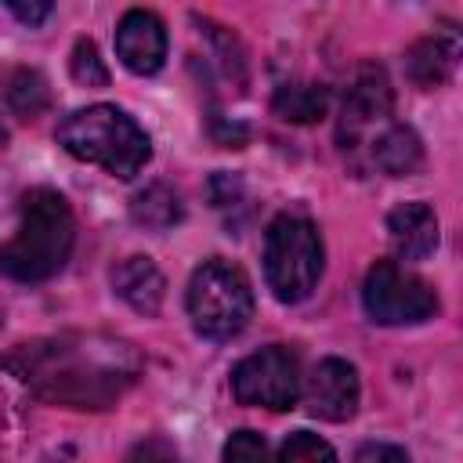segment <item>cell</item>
I'll return each instance as SVG.
<instances>
[{"label":"cell","mask_w":463,"mask_h":463,"mask_svg":"<svg viewBox=\"0 0 463 463\" xmlns=\"http://www.w3.org/2000/svg\"><path fill=\"white\" fill-rule=\"evenodd\" d=\"M242 195V181L235 177V174H213L210 177V199H213V206H235V199Z\"/></svg>","instance_id":"44dd1931"},{"label":"cell","mask_w":463,"mask_h":463,"mask_svg":"<svg viewBox=\"0 0 463 463\" xmlns=\"http://www.w3.org/2000/svg\"><path fill=\"white\" fill-rule=\"evenodd\" d=\"M130 213H134V221H137L141 228L166 232V228H174V224L184 217V206H181V195H177L170 184L156 181V184H148L145 192L134 195Z\"/></svg>","instance_id":"2e32d148"},{"label":"cell","mask_w":463,"mask_h":463,"mask_svg":"<svg viewBox=\"0 0 463 463\" xmlns=\"http://www.w3.org/2000/svg\"><path fill=\"white\" fill-rule=\"evenodd\" d=\"M0 141H4V130H0Z\"/></svg>","instance_id":"cb8c5ba5"},{"label":"cell","mask_w":463,"mask_h":463,"mask_svg":"<svg viewBox=\"0 0 463 463\" xmlns=\"http://www.w3.org/2000/svg\"><path fill=\"white\" fill-rule=\"evenodd\" d=\"M4 4L22 25H40L54 7V0H4Z\"/></svg>","instance_id":"7402d4cb"},{"label":"cell","mask_w":463,"mask_h":463,"mask_svg":"<svg viewBox=\"0 0 463 463\" xmlns=\"http://www.w3.org/2000/svg\"><path fill=\"white\" fill-rule=\"evenodd\" d=\"M322 235L300 213H279L264 232V279L275 300L300 304L322 275Z\"/></svg>","instance_id":"277c9868"},{"label":"cell","mask_w":463,"mask_h":463,"mask_svg":"<svg viewBox=\"0 0 463 463\" xmlns=\"http://www.w3.org/2000/svg\"><path fill=\"white\" fill-rule=\"evenodd\" d=\"M69 69H72V80L83 83V87H105L109 83V69L98 58V47L90 40H76L72 58H69Z\"/></svg>","instance_id":"d6986e66"},{"label":"cell","mask_w":463,"mask_h":463,"mask_svg":"<svg viewBox=\"0 0 463 463\" xmlns=\"http://www.w3.org/2000/svg\"><path fill=\"white\" fill-rule=\"evenodd\" d=\"M456 61H459V33H456V25L445 22L430 36H423V40H416L409 47V54H405V76L416 87L430 90V87L449 83V76L456 72Z\"/></svg>","instance_id":"8fae6325"},{"label":"cell","mask_w":463,"mask_h":463,"mask_svg":"<svg viewBox=\"0 0 463 463\" xmlns=\"http://www.w3.org/2000/svg\"><path fill=\"white\" fill-rule=\"evenodd\" d=\"M358 463H373V459H391V463H409V452L398 445H362L354 452Z\"/></svg>","instance_id":"603a6c76"},{"label":"cell","mask_w":463,"mask_h":463,"mask_svg":"<svg viewBox=\"0 0 463 463\" xmlns=\"http://www.w3.org/2000/svg\"><path fill=\"white\" fill-rule=\"evenodd\" d=\"M358 398H362V387H358V369L344 358H322L311 376H307V387H304V405L311 416L318 420H329V423H344L358 412Z\"/></svg>","instance_id":"9c48e42d"},{"label":"cell","mask_w":463,"mask_h":463,"mask_svg":"<svg viewBox=\"0 0 463 463\" xmlns=\"http://www.w3.org/2000/svg\"><path fill=\"white\" fill-rule=\"evenodd\" d=\"M112 289L137 311V315H159L166 297V279L148 257H127L112 268Z\"/></svg>","instance_id":"4fadbf2b"},{"label":"cell","mask_w":463,"mask_h":463,"mask_svg":"<svg viewBox=\"0 0 463 463\" xmlns=\"http://www.w3.org/2000/svg\"><path fill=\"white\" fill-rule=\"evenodd\" d=\"M72 242L76 221L69 203L54 188H33L22 195L18 232L0 246V271L14 282H43L65 268Z\"/></svg>","instance_id":"7a4b0ae2"},{"label":"cell","mask_w":463,"mask_h":463,"mask_svg":"<svg viewBox=\"0 0 463 463\" xmlns=\"http://www.w3.org/2000/svg\"><path fill=\"white\" fill-rule=\"evenodd\" d=\"M387 235L402 260H423L438 250V213L427 203H402L387 213Z\"/></svg>","instance_id":"7c38bea8"},{"label":"cell","mask_w":463,"mask_h":463,"mask_svg":"<svg viewBox=\"0 0 463 463\" xmlns=\"http://www.w3.org/2000/svg\"><path fill=\"white\" fill-rule=\"evenodd\" d=\"M253 315V289L239 264L203 260L188 279V318L206 340H232Z\"/></svg>","instance_id":"5b68a950"},{"label":"cell","mask_w":463,"mask_h":463,"mask_svg":"<svg viewBox=\"0 0 463 463\" xmlns=\"http://www.w3.org/2000/svg\"><path fill=\"white\" fill-rule=\"evenodd\" d=\"M271 449L257 430H235L224 445V459H264Z\"/></svg>","instance_id":"ffe728a7"},{"label":"cell","mask_w":463,"mask_h":463,"mask_svg":"<svg viewBox=\"0 0 463 463\" xmlns=\"http://www.w3.org/2000/svg\"><path fill=\"white\" fill-rule=\"evenodd\" d=\"M54 137L69 156L94 163L119 181L137 177L145 163L152 159L148 134L137 127L134 116H127L116 105H87V109L69 112L58 123Z\"/></svg>","instance_id":"3957f363"},{"label":"cell","mask_w":463,"mask_h":463,"mask_svg":"<svg viewBox=\"0 0 463 463\" xmlns=\"http://www.w3.org/2000/svg\"><path fill=\"white\" fill-rule=\"evenodd\" d=\"M279 459L286 463H315V459H336V449L329 441H322L311 430H293L282 445H279Z\"/></svg>","instance_id":"ac0fdd59"},{"label":"cell","mask_w":463,"mask_h":463,"mask_svg":"<svg viewBox=\"0 0 463 463\" xmlns=\"http://www.w3.org/2000/svg\"><path fill=\"white\" fill-rule=\"evenodd\" d=\"M271 109L286 123H315L329 109V90L322 83H282L271 98Z\"/></svg>","instance_id":"9a60e30c"},{"label":"cell","mask_w":463,"mask_h":463,"mask_svg":"<svg viewBox=\"0 0 463 463\" xmlns=\"http://www.w3.org/2000/svg\"><path fill=\"white\" fill-rule=\"evenodd\" d=\"M116 54L134 76H152L166 61V25L159 14L134 7L116 25Z\"/></svg>","instance_id":"30bf717a"},{"label":"cell","mask_w":463,"mask_h":463,"mask_svg":"<svg viewBox=\"0 0 463 463\" xmlns=\"http://www.w3.org/2000/svg\"><path fill=\"white\" fill-rule=\"evenodd\" d=\"M127 354V344L90 347L87 340H80L76 347H69L65 340H43L25 344L18 358H7V365H14V373L43 398L76 409H105L137 373V362Z\"/></svg>","instance_id":"6da1fadb"},{"label":"cell","mask_w":463,"mask_h":463,"mask_svg":"<svg viewBox=\"0 0 463 463\" xmlns=\"http://www.w3.org/2000/svg\"><path fill=\"white\" fill-rule=\"evenodd\" d=\"M232 394L239 405H257L271 412L293 409L300 398V358L282 344L246 354L232 369Z\"/></svg>","instance_id":"52a82bcc"},{"label":"cell","mask_w":463,"mask_h":463,"mask_svg":"<svg viewBox=\"0 0 463 463\" xmlns=\"http://www.w3.org/2000/svg\"><path fill=\"white\" fill-rule=\"evenodd\" d=\"M365 315L380 326H416L438 315V293L394 260H376L362 286Z\"/></svg>","instance_id":"8992f818"},{"label":"cell","mask_w":463,"mask_h":463,"mask_svg":"<svg viewBox=\"0 0 463 463\" xmlns=\"http://www.w3.org/2000/svg\"><path fill=\"white\" fill-rule=\"evenodd\" d=\"M4 101H7V109H11L14 116L33 119V116H40V112L51 105L47 80H43L36 69H25V65L11 69V72L4 76Z\"/></svg>","instance_id":"e0dca14e"},{"label":"cell","mask_w":463,"mask_h":463,"mask_svg":"<svg viewBox=\"0 0 463 463\" xmlns=\"http://www.w3.org/2000/svg\"><path fill=\"white\" fill-rule=\"evenodd\" d=\"M391 105H394V90H391L387 72L373 61L362 65L344 94V105H340V127H336L340 148L347 156H354L362 145H373V130L387 127Z\"/></svg>","instance_id":"ba28073f"},{"label":"cell","mask_w":463,"mask_h":463,"mask_svg":"<svg viewBox=\"0 0 463 463\" xmlns=\"http://www.w3.org/2000/svg\"><path fill=\"white\" fill-rule=\"evenodd\" d=\"M369 159L387 174V177H409L420 170L423 163V145L416 137L412 127H402V123H391L376 134L373 148H369Z\"/></svg>","instance_id":"5bb4252c"}]
</instances>
